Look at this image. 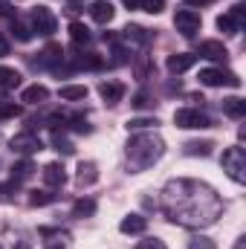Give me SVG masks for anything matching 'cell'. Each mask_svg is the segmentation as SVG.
Instances as JSON below:
<instances>
[{
  "instance_id": "6da1fadb",
  "label": "cell",
  "mask_w": 246,
  "mask_h": 249,
  "mask_svg": "<svg viewBox=\"0 0 246 249\" xmlns=\"http://www.w3.org/2000/svg\"><path fill=\"white\" fill-rule=\"evenodd\" d=\"M223 203L214 188L197 180H171L162 188V212L180 226H209L217 220Z\"/></svg>"
},
{
  "instance_id": "7a4b0ae2",
  "label": "cell",
  "mask_w": 246,
  "mask_h": 249,
  "mask_svg": "<svg viewBox=\"0 0 246 249\" xmlns=\"http://www.w3.org/2000/svg\"><path fill=\"white\" fill-rule=\"evenodd\" d=\"M124 154H127V162H130L136 171H142V168H151V165L165 154V142H162V136H157V133H136V136L127 139Z\"/></svg>"
},
{
  "instance_id": "3957f363",
  "label": "cell",
  "mask_w": 246,
  "mask_h": 249,
  "mask_svg": "<svg viewBox=\"0 0 246 249\" xmlns=\"http://www.w3.org/2000/svg\"><path fill=\"white\" fill-rule=\"evenodd\" d=\"M223 171L235 180V183H244L246 180V154H244V148H226L223 151Z\"/></svg>"
},
{
  "instance_id": "277c9868",
  "label": "cell",
  "mask_w": 246,
  "mask_h": 249,
  "mask_svg": "<svg viewBox=\"0 0 246 249\" xmlns=\"http://www.w3.org/2000/svg\"><path fill=\"white\" fill-rule=\"evenodd\" d=\"M200 84H206V87H241V78L229 70L206 67V70H200Z\"/></svg>"
},
{
  "instance_id": "5b68a950",
  "label": "cell",
  "mask_w": 246,
  "mask_h": 249,
  "mask_svg": "<svg viewBox=\"0 0 246 249\" xmlns=\"http://www.w3.org/2000/svg\"><path fill=\"white\" fill-rule=\"evenodd\" d=\"M174 124L185 127V130H203V127H211V119L200 107H180L174 113Z\"/></svg>"
},
{
  "instance_id": "8992f818",
  "label": "cell",
  "mask_w": 246,
  "mask_h": 249,
  "mask_svg": "<svg viewBox=\"0 0 246 249\" xmlns=\"http://www.w3.org/2000/svg\"><path fill=\"white\" fill-rule=\"evenodd\" d=\"M32 29H35L38 35H44V38L55 35L58 20H55V15H53L50 6H35V9H32Z\"/></svg>"
},
{
  "instance_id": "52a82bcc",
  "label": "cell",
  "mask_w": 246,
  "mask_h": 249,
  "mask_svg": "<svg viewBox=\"0 0 246 249\" xmlns=\"http://www.w3.org/2000/svg\"><path fill=\"white\" fill-rule=\"evenodd\" d=\"M174 26H177V32H183L185 38H194L200 32V15L194 9H180L174 15Z\"/></svg>"
},
{
  "instance_id": "ba28073f",
  "label": "cell",
  "mask_w": 246,
  "mask_h": 249,
  "mask_svg": "<svg viewBox=\"0 0 246 249\" xmlns=\"http://www.w3.org/2000/svg\"><path fill=\"white\" fill-rule=\"evenodd\" d=\"M9 145H12V151H15V154H23V157L38 154V151L44 148V145H41V139H38L35 133H29V130H26V133H18Z\"/></svg>"
},
{
  "instance_id": "9c48e42d",
  "label": "cell",
  "mask_w": 246,
  "mask_h": 249,
  "mask_svg": "<svg viewBox=\"0 0 246 249\" xmlns=\"http://www.w3.org/2000/svg\"><path fill=\"white\" fill-rule=\"evenodd\" d=\"M44 235V249H72V238L64 229H41Z\"/></svg>"
},
{
  "instance_id": "30bf717a",
  "label": "cell",
  "mask_w": 246,
  "mask_h": 249,
  "mask_svg": "<svg viewBox=\"0 0 246 249\" xmlns=\"http://www.w3.org/2000/svg\"><path fill=\"white\" fill-rule=\"evenodd\" d=\"M99 96L105 99V105H119L124 96V84L122 81H102L99 84Z\"/></svg>"
},
{
  "instance_id": "8fae6325",
  "label": "cell",
  "mask_w": 246,
  "mask_h": 249,
  "mask_svg": "<svg viewBox=\"0 0 246 249\" xmlns=\"http://www.w3.org/2000/svg\"><path fill=\"white\" fill-rule=\"evenodd\" d=\"M113 15H116V9H113L110 0H93V3H90V18H93L96 23H110Z\"/></svg>"
},
{
  "instance_id": "7c38bea8",
  "label": "cell",
  "mask_w": 246,
  "mask_h": 249,
  "mask_svg": "<svg viewBox=\"0 0 246 249\" xmlns=\"http://www.w3.org/2000/svg\"><path fill=\"white\" fill-rule=\"evenodd\" d=\"M200 58H209V61H226V58H229V50H226L220 41H203V44H200Z\"/></svg>"
},
{
  "instance_id": "4fadbf2b",
  "label": "cell",
  "mask_w": 246,
  "mask_h": 249,
  "mask_svg": "<svg viewBox=\"0 0 246 249\" xmlns=\"http://www.w3.org/2000/svg\"><path fill=\"white\" fill-rule=\"evenodd\" d=\"M44 183L50 188H61L67 183V171H64L61 162H50V165H44Z\"/></svg>"
},
{
  "instance_id": "5bb4252c",
  "label": "cell",
  "mask_w": 246,
  "mask_h": 249,
  "mask_svg": "<svg viewBox=\"0 0 246 249\" xmlns=\"http://www.w3.org/2000/svg\"><path fill=\"white\" fill-rule=\"evenodd\" d=\"M194 61H197V55H191V53H177V55H168V61H165V67H168V72H185V70H191L194 67Z\"/></svg>"
},
{
  "instance_id": "9a60e30c",
  "label": "cell",
  "mask_w": 246,
  "mask_h": 249,
  "mask_svg": "<svg viewBox=\"0 0 246 249\" xmlns=\"http://www.w3.org/2000/svg\"><path fill=\"white\" fill-rule=\"evenodd\" d=\"M119 229H122L124 235H142V232L148 229V220H145L142 214H127V217H122Z\"/></svg>"
},
{
  "instance_id": "2e32d148",
  "label": "cell",
  "mask_w": 246,
  "mask_h": 249,
  "mask_svg": "<svg viewBox=\"0 0 246 249\" xmlns=\"http://www.w3.org/2000/svg\"><path fill=\"white\" fill-rule=\"evenodd\" d=\"M50 99V90L44 87V84H29L23 93H20V102H26V105H41V102H47Z\"/></svg>"
},
{
  "instance_id": "e0dca14e",
  "label": "cell",
  "mask_w": 246,
  "mask_h": 249,
  "mask_svg": "<svg viewBox=\"0 0 246 249\" xmlns=\"http://www.w3.org/2000/svg\"><path fill=\"white\" fill-rule=\"evenodd\" d=\"M122 35H124V41H130V44H136V47H148V44H151V32L142 29V26H133V23L124 26Z\"/></svg>"
},
{
  "instance_id": "ac0fdd59",
  "label": "cell",
  "mask_w": 246,
  "mask_h": 249,
  "mask_svg": "<svg viewBox=\"0 0 246 249\" xmlns=\"http://www.w3.org/2000/svg\"><path fill=\"white\" fill-rule=\"evenodd\" d=\"M32 174H35V165H32L29 160H20V162L12 168V186H20V183H26Z\"/></svg>"
},
{
  "instance_id": "d6986e66",
  "label": "cell",
  "mask_w": 246,
  "mask_h": 249,
  "mask_svg": "<svg viewBox=\"0 0 246 249\" xmlns=\"http://www.w3.org/2000/svg\"><path fill=\"white\" fill-rule=\"evenodd\" d=\"M58 96H61L64 102H84L87 99V87L84 84H64L61 90H58Z\"/></svg>"
},
{
  "instance_id": "ffe728a7",
  "label": "cell",
  "mask_w": 246,
  "mask_h": 249,
  "mask_svg": "<svg viewBox=\"0 0 246 249\" xmlns=\"http://www.w3.org/2000/svg\"><path fill=\"white\" fill-rule=\"evenodd\" d=\"M78 186H93L99 180V171H96V162H81L78 165V174H75Z\"/></svg>"
},
{
  "instance_id": "44dd1931",
  "label": "cell",
  "mask_w": 246,
  "mask_h": 249,
  "mask_svg": "<svg viewBox=\"0 0 246 249\" xmlns=\"http://www.w3.org/2000/svg\"><path fill=\"white\" fill-rule=\"evenodd\" d=\"M223 113L232 116V119H241V116H246V102L244 99H238V96L223 99Z\"/></svg>"
},
{
  "instance_id": "7402d4cb",
  "label": "cell",
  "mask_w": 246,
  "mask_h": 249,
  "mask_svg": "<svg viewBox=\"0 0 246 249\" xmlns=\"http://www.w3.org/2000/svg\"><path fill=\"white\" fill-rule=\"evenodd\" d=\"M20 84V72L15 67H0V90H12Z\"/></svg>"
},
{
  "instance_id": "603a6c76",
  "label": "cell",
  "mask_w": 246,
  "mask_h": 249,
  "mask_svg": "<svg viewBox=\"0 0 246 249\" xmlns=\"http://www.w3.org/2000/svg\"><path fill=\"white\" fill-rule=\"evenodd\" d=\"M70 38H72V44H78V47H81V44H90V38H93V35H90V29H87L84 23L72 20V23H70Z\"/></svg>"
},
{
  "instance_id": "cb8c5ba5",
  "label": "cell",
  "mask_w": 246,
  "mask_h": 249,
  "mask_svg": "<svg viewBox=\"0 0 246 249\" xmlns=\"http://www.w3.org/2000/svg\"><path fill=\"white\" fill-rule=\"evenodd\" d=\"M72 214H75V217H93V214H96V200H93V197H81V200H75Z\"/></svg>"
},
{
  "instance_id": "d4e9b609",
  "label": "cell",
  "mask_w": 246,
  "mask_h": 249,
  "mask_svg": "<svg viewBox=\"0 0 246 249\" xmlns=\"http://www.w3.org/2000/svg\"><path fill=\"white\" fill-rule=\"evenodd\" d=\"M214 148V142H185V154L188 157H209Z\"/></svg>"
},
{
  "instance_id": "484cf974",
  "label": "cell",
  "mask_w": 246,
  "mask_h": 249,
  "mask_svg": "<svg viewBox=\"0 0 246 249\" xmlns=\"http://www.w3.org/2000/svg\"><path fill=\"white\" fill-rule=\"evenodd\" d=\"M50 203H55L53 191H32L29 194V206H50Z\"/></svg>"
},
{
  "instance_id": "4316f807",
  "label": "cell",
  "mask_w": 246,
  "mask_h": 249,
  "mask_svg": "<svg viewBox=\"0 0 246 249\" xmlns=\"http://www.w3.org/2000/svg\"><path fill=\"white\" fill-rule=\"evenodd\" d=\"M133 72H136V78H139V81H145V78L154 72V64H151V58H145V55H142V58L136 61V67H133Z\"/></svg>"
},
{
  "instance_id": "83f0119b",
  "label": "cell",
  "mask_w": 246,
  "mask_h": 249,
  "mask_svg": "<svg viewBox=\"0 0 246 249\" xmlns=\"http://www.w3.org/2000/svg\"><path fill=\"white\" fill-rule=\"evenodd\" d=\"M217 29H220V32H226V35H235V32H241V26L232 20V15H220V18H217Z\"/></svg>"
},
{
  "instance_id": "f1b7e54d",
  "label": "cell",
  "mask_w": 246,
  "mask_h": 249,
  "mask_svg": "<svg viewBox=\"0 0 246 249\" xmlns=\"http://www.w3.org/2000/svg\"><path fill=\"white\" fill-rule=\"evenodd\" d=\"M41 55H44V58H41L44 64H58V61H61L64 53H61V47H58V44H50V47H47V50H44Z\"/></svg>"
},
{
  "instance_id": "f546056e",
  "label": "cell",
  "mask_w": 246,
  "mask_h": 249,
  "mask_svg": "<svg viewBox=\"0 0 246 249\" xmlns=\"http://www.w3.org/2000/svg\"><path fill=\"white\" fill-rule=\"evenodd\" d=\"M12 32H15V38H18V41H23V44H26V41H32V29H29L26 23H20V20H15V23H12Z\"/></svg>"
},
{
  "instance_id": "4dcf8cb0",
  "label": "cell",
  "mask_w": 246,
  "mask_h": 249,
  "mask_svg": "<svg viewBox=\"0 0 246 249\" xmlns=\"http://www.w3.org/2000/svg\"><path fill=\"white\" fill-rule=\"evenodd\" d=\"M136 9H142V12H148V15H159L165 6H162V0H139Z\"/></svg>"
},
{
  "instance_id": "1f68e13d",
  "label": "cell",
  "mask_w": 246,
  "mask_h": 249,
  "mask_svg": "<svg viewBox=\"0 0 246 249\" xmlns=\"http://www.w3.org/2000/svg\"><path fill=\"white\" fill-rule=\"evenodd\" d=\"M12 116H20V107H18L15 102L0 99V119H12Z\"/></svg>"
},
{
  "instance_id": "d6a6232c",
  "label": "cell",
  "mask_w": 246,
  "mask_h": 249,
  "mask_svg": "<svg viewBox=\"0 0 246 249\" xmlns=\"http://www.w3.org/2000/svg\"><path fill=\"white\" fill-rule=\"evenodd\" d=\"M75 64H78V67H90V70H99V67H102V58H99V55H93V53H87V55H78V58H75Z\"/></svg>"
},
{
  "instance_id": "836d02e7",
  "label": "cell",
  "mask_w": 246,
  "mask_h": 249,
  "mask_svg": "<svg viewBox=\"0 0 246 249\" xmlns=\"http://www.w3.org/2000/svg\"><path fill=\"white\" fill-rule=\"evenodd\" d=\"M157 119H145V116H139V119H127V130H142V127H157Z\"/></svg>"
},
{
  "instance_id": "e575fe53",
  "label": "cell",
  "mask_w": 246,
  "mask_h": 249,
  "mask_svg": "<svg viewBox=\"0 0 246 249\" xmlns=\"http://www.w3.org/2000/svg\"><path fill=\"white\" fill-rule=\"evenodd\" d=\"M188 249H217V247H214V241H209V238H200V235H197V238H191V241H188Z\"/></svg>"
},
{
  "instance_id": "d590c367",
  "label": "cell",
  "mask_w": 246,
  "mask_h": 249,
  "mask_svg": "<svg viewBox=\"0 0 246 249\" xmlns=\"http://www.w3.org/2000/svg\"><path fill=\"white\" fill-rule=\"evenodd\" d=\"M229 15H232V20L244 29V23H246V9H244V6H232V12H229Z\"/></svg>"
},
{
  "instance_id": "8d00e7d4",
  "label": "cell",
  "mask_w": 246,
  "mask_h": 249,
  "mask_svg": "<svg viewBox=\"0 0 246 249\" xmlns=\"http://www.w3.org/2000/svg\"><path fill=\"white\" fill-rule=\"evenodd\" d=\"M151 105H154V102H151V96H148V93H136V96H133V107H139V110H142V107H151Z\"/></svg>"
},
{
  "instance_id": "74e56055",
  "label": "cell",
  "mask_w": 246,
  "mask_h": 249,
  "mask_svg": "<svg viewBox=\"0 0 246 249\" xmlns=\"http://www.w3.org/2000/svg\"><path fill=\"white\" fill-rule=\"evenodd\" d=\"M136 249H165V244H162L159 238H148V241H139Z\"/></svg>"
},
{
  "instance_id": "f35d334b",
  "label": "cell",
  "mask_w": 246,
  "mask_h": 249,
  "mask_svg": "<svg viewBox=\"0 0 246 249\" xmlns=\"http://www.w3.org/2000/svg\"><path fill=\"white\" fill-rule=\"evenodd\" d=\"M53 142H55V145H58V151H64V154H72V145H70V142H67V139H61V136H58V133H55V136H53Z\"/></svg>"
},
{
  "instance_id": "ab89813d",
  "label": "cell",
  "mask_w": 246,
  "mask_h": 249,
  "mask_svg": "<svg viewBox=\"0 0 246 249\" xmlns=\"http://www.w3.org/2000/svg\"><path fill=\"white\" fill-rule=\"evenodd\" d=\"M15 188H18V186H12V183H9V186H0V200H9Z\"/></svg>"
},
{
  "instance_id": "60d3db41",
  "label": "cell",
  "mask_w": 246,
  "mask_h": 249,
  "mask_svg": "<svg viewBox=\"0 0 246 249\" xmlns=\"http://www.w3.org/2000/svg\"><path fill=\"white\" fill-rule=\"evenodd\" d=\"M3 55H9V41L0 35V58H3Z\"/></svg>"
},
{
  "instance_id": "b9f144b4",
  "label": "cell",
  "mask_w": 246,
  "mask_h": 249,
  "mask_svg": "<svg viewBox=\"0 0 246 249\" xmlns=\"http://www.w3.org/2000/svg\"><path fill=\"white\" fill-rule=\"evenodd\" d=\"M188 6H209V3H214V0H185Z\"/></svg>"
},
{
  "instance_id": "7bdbcfd3",
  "label": "cell",
  "mask_w": 246,
  "mask_h": 249,
  "mask_svg": "<svg viewBox=\"0 0 246 249\" xmlns=\"http://www.w3.org/2000/svg\"><path fill=\"white\" fill-rule=\"evenodd\" d=\"M9 3H12V0H0V12H6V9H9Z\"/></svg>"
},
{
  "instance_id": "ee69618b",
  "label": "cell",
  "mask_w": 246,
  "mask_h": 249,
  "mask_svg": "<svg viewBox=\"0 0 246 249\" xmlns=\"http://www.w3.org/2000/svg\"><path fill=\"white\" fill-rule=\"evenodd\" d=\"M15 249H32V247H29L26 241H20V244H15Z\"/></svg>"
},
{
  "instance_id": "f6af8a7d",
  "label": "cell",
  "mask_w": 246,
  "mask_h": 249,
  "mask_svg": "<svg viewBox=\"0 0 246 249\" xmlns=\"http://www.w3.org/2000/svg\"><path fill=\"white\" fill-rule=\"evenodd\" d=\"M0 249H3V247H0Z\"/></svg>"
}]
</instances>
